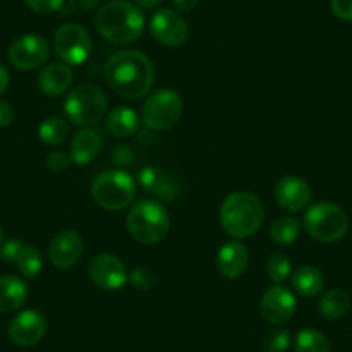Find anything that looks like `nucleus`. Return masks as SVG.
<instances>
[{"mask_svg": "<svg viewBox=\"0 0 352 352\" xmlns=\"http://www.w3.org/2000/svg\"><path fill=\"white\" fill-rule=\"evenodd\" d=\"M104 74L113 92L126 100H140L152 90L155 71L142 50L124 49L107 59Z\"/></svg>", "mask_w": 352, "mask_h": 352, "instance_id": "f257e3e1", "label": "nucleus"}, {"mask_svg": "<svg viewBox=\"0 0 352 352\" xmlns=\"http://www.w3.org/2000/svg\"><path fill=\"white\" fill-rule=\"evenodd\" d=\"M97 32L111 43L130 45L137 42L145 30V16L142 9L126 0H111L97 11Z\"/></svg>", "mask_w": 352, "mask_h": 352, "instance_id": "f03ea898", "label": "nucleus"}, {"mask_svg": "<svg viewBox=\"0 0 352 352\" xmlns=\"http://www.w3.org/2000/svg\"><path fill=\"white\" fill-rule=\"evenodd\" d=\"M264 221V208L259 197L250 192L239 190L226 195L219 206V223L233 239L254 236Z\"/></svg>", "mask_w": 352, "mask_h": 352, "instance_id": "7ed1b4c3", "label": "nucleus"}, {"mask_svg": "<svg viewBox=\"0 0 352 352\" xmlns=\"http://www.w3.org/2000/svg\"><path fill=\"white\" fill-rule=\"evenodd\" d=\"M168 209L157 201H140L130 208L126 214V228L137 242L154 245L166 239L169 232Z\"/></svg>", "mask_w": 352, "mask_h": 352, "instance_id": "20e7f679", "label": "nucleus"}, {"mask_svg": "<svg viewBox=\"0 0 352 352\" xmlns=\"http://www.w3.org/2000/svg\"><path fill=\"white\" fill-rule=\"evenodd\" d=\"M90 195L99 208L106 211H121L133 202L137 195V182L123 169H107L96 176Z\"/></svg>", "mask_w": 352, "mask_h": 352, "instance_id": "39448f33", "label": "nucleus"}, {"mask_svg": "<svg viewBox=\"0 0 352 352\" xmlns=\"http://www.w3.org/2000/svg\"><path fill=\"white\" fill-rule=\"evenodd\" d=\"M304 230L321 243H335L349 232V216L335 202L321 201L309 206L304 216Z\"/></svg>", "mask_w": 352, "mask_h": 352, "instance_id": "423d86ee", "label": "nucleus"}, {"mask_svg": "<svg viewBox=\"0 0 352 352\" xmlns=\"http://www.w3.org/2000/svg\"><path fill=\"white\" fill-rule=\"evenodd\" d=\"M107 111V97L96 83H80L67 94L64 113L67 121L78 126H92L99 123Z\"/></svg>", "mask_w": 352, "mask_h": 352, "instance_id": "0eeeda50", "label": "nucleus"}, {"mask_svg": "<svg viewBox=\"0 0 352 352\" xmlns=\"http://www.w3.org/2000/svg\"><path fill=\"white\" fill-rule=\"evenodd\" d=\"M184 114V99L173 88L155 90L142 106V121L152 131H166L175 126Z\"/></svg>", "mask_w": 352, "mask_h": 352, "instance_id": "6e6552de", "label": "nucleus"}, {"mask_svg": "<svg viewBox=\"0 0 352 352\" xmlns=\"http://www.w3.org/2000/svg\"><path fill=\"white\" fill-rule=\"evenodd\" d=\"M92 36L78 23H66L54 35V50L67 66L83 64L92 54Z\"/></svg>", "mask_w": 352, "mask_h": 352, "instance_id": "1a4fd4ad", "label": "nucleus"}, {"mask_svg": "<svg viewBox=\"0 0 352 352\" xmlns=\"http://www.w3.org/2000/svg\"><path fill=\"white\" fill-rule=\"evenodd\" d=\"M50 47L43 36L23 35L9 47V63L19 71H35L49 60Z\"/></svg>", "mask_w": 352, "mask_h": 352, "instance_id": "9d476101", "label": "nucleus"}, {"mask_svg": "<svg viewBox=\"0 0 352 352\" xmlns=\"http://www.w3.org/2000/svg\"><path fill=\"white\" fill-rule=\"evenodd\" d=\"M88 278L99 289L114 292L128 283V270L120 257L102 252L88 263Z\"/></svg>", "mask_w": 352, "mask_h": 352, "instance_id": "9b49d317", "label": "nucleus"}, {"mask_svg": "<svg viewBox=\"0 0 352 352\" xmlns=\"http://www.w3.org/2000/svg\"><path fill=\"white\" fill-rule=\"evenodd\" d=\"M151 35L155 42L162 43L166 47H180L184 45L190 35L188 23L185 21L180 12L171 11V9H159L148 23Z\"/></svg>", "mask_w": 352, "mask_h": 352, "instance_id": "f8f14e48", "label": "nucleus"}, {"mask_svg": "<svg viewBox=\"0 0 352 352\" xmlns=\"http://www.w3.org/2000/svg\"><path fill=\"white\" fill-rule=\"evenodd\" d=\"M297 300L292 290L283 287L282 283H276L275 287H270L263 294L259 302L261 316L268 323L275 327H282L287 321H290L296 314Z\"/></svg>", "mask_w": 352, "mask_h": 352, "instance_id": "ddd939ff", "label": "nucleus"}, {"mask_svg": "<svg viewBox=\"0 0 352 352\" xmlns=\"http://www.w3.org/2000/svg\"><path fill=\"white\" fill-rule=\"evenodd\" d=\"M8 333L9 338L19 347H32L45 337L47 318L35 309L21 311L11 320Z\"/></svg>", "mask_w": 352, "mask_h": 352, "instance_id": "4468645a", "label": "nucleus"}, {"mask_svg": "<svg viewBox=\"0 0 352 352\" xmlns=\"http://www.w3.org/2000/svg\"><path fill=\"white\" fill-rule=\"evenodd\" d=\"M273 194H275L276 204L289 212L304 211L311 204V199H313L309 184L296 175L280 178Z\"/></svg>", "mask_w": 352, "mask_h": 352, "instance_id": "2eb2a0df", "label": "nucleus"}, {"mask_svg": "<svg viewBox=\"0 0 352 352\" xmlns=\"http://www.w3.org/2000/svg\"><path fill=\"white\" fill-rule=\"evenodd\" d=\"M81 256H83V239L74 230H63L50 240L49 259L56 268H73Z\"/></svg>", "mask_w": 352, "mask_h": 352, "instance_id": "dca6fc26", "label": "nucleus"}, {"mask_svg": "<svg viewBox=\"0 0 352 352\" xmlns=\"http://www.w3.org/2000/svg\"><path fill=\"white\" fill-rule=\"evenodd\" d=\"M137 180L144 190H147L152 195H157L164 201H175L182 192L180 180L173 173L161 168H154V166L142 168L138 171Z\"/></svg>", "mask_w": 352, "mask_h": 352, "instance_id": "f3484780", "label": "nucleus"}, {"mask_svg": "<svg viewBox=\"0 0 352 352\" xmlns=\"http://www.w3.org/2000/svg\"><path fill=\"white\" fill-rule=\"evenodd\" d=\"M216 266L223 278L235 280L245 273L249 266V249L240 240L226 242L216 256Z\"/></svg>", "mask_w": 352, "mask_h": 352, "instance_id": "a211bd4d", "label": "nucleus"}, {"mask_svg": "<svg viewBox=\"0 0 352 352\" xmlns=\"http://www.w3.org/2000/svg\"><path fill=\"white\" fill-rule=\"evenodd\" d=\"M102 148V135L96 128H83L71 142V161L78 166H87L99 155Z\"/></svg>", "mask_w": 352, "mask_h": 352, "instance_id": "6ab92c4d", "label": "nucleus"}, {"mask_svg": "<svg viewBox=\"0 0 352 352\" xmlns=\"http://www.w3.org/2000/svg\"><path fill=\"white\" fill-rule=\"evenodd\" d=\"M71 83H73V71L64 63L49 64L43 67L38 76V88L49 97H59L66 94Z\"/></svg>", "mask_w": 352, "mask_h": 352, "instance_id": "aec40b11", "label": "nucleus"}, {"mask_svg": "<svg viewBox=\"0 0 352 352\" xmlns=\"http://www.w3.org/2000/svg\"><path fill=\"white\" fill-rule=\"evenodd\" d=\"M28 299V285L18 276H0V313L18 311Z\"/></svg>", "mask_w": 352, "mask_h": 352, "instance_id": "412c9836", "label": "nucleus"}, {"mask_svg": "<svg viewBox=\"0 0 352 352\" xmlns=\"http://www.w3.org/2000/svg\"><path fill=\"white\" fill-rule=\"evenodd\" d=\"M140 124V118H138L137 111H133L128 106L114 107L106 118V128L113 137L118 138H128L135 135Z\"/></svg>", "mask_w": 352, "mask_h": 352, "instance_id": "4be33fe9", "label": "nucleus"}, {"mask_svg": "<svg viewBox=\"0 0 352 352\" xmlns=\"http://www.w3.org/2000/svg\"><path fill=\"white\" fill-rule=\"evenodd\" d=\"M292 287L300 297H316L324 289V276L316 266L304 264L292 273Z\"/></svg>", "mask_w": 352, "mask_h": 352, "instance_id": "5701e85b", "label": "nucleus"}, {"mask_svg": "<svg viewBox=\"0 0 352 352\" xmlns=\"http://www.w3.org/2000/svg\"><path fill=\"white\" fill-rule=\"evenodd\" d=\"M351 296L345 290L331 289L321 297L320 304H318V311L327 320H340L351 311Z\"/></svg>", "mask_w": 352, "mask_h": 352, "instance_id": "b1692460", "label": "nucleus"}, {"mask_svg": "<svg viewBox=\"0 0 352 352\" xmlns=\"http://www.w3.org/2000/svg\"><path fill=\"white\" fill-rule=\"evenodd\" d=\"M300 230L302 225L297 218L294 216H283L273 221V225L270 226V239L273 243L280 247H289L299 239Z\"/></svg>", "mask_w": 352, "mask_h": 352, "instance_id": "393cba45", "label": "nucleus"}, {"mask_svg": "<svg viewBox=\"0 0 352 352\" xmlns=\"http://www.w3.org/2000/svg\"><path fill=\"white\" fill-rule=\"evenodd\" d=\"M294 349L296 352H331V345L327 335L314 328L300 330L294 342Z\"/></svg>", "mask_w": 352, "mask_h": 352, "instance_id": "a878e982", "label": "nucleus"}, {"mask_svg": "<svg viewBox=\"0 0 352 352\" xmlns=\"http://www.w3.org/2000/svg\"><path fill=\"white\" fill-rule=\"evenodd\" d=\"M67 135H69V124L63 118H47L38 128L40 140L50 147H57L63 142H66Z\"/></svg>", "mask_w": 352, "mask_h": 352, "instance_id": "bb28decb", "label": "nucleus"}, {"mask_svg": "<svg viewBox=\"0 0 352 352\" xmlns=\"http://www.w3.org/2000/svg\"><path fill=\"white\" fill-rule=\"evenodd\" d=\"M18 270L25 278H35L40 275L43 268V257L36 247L33 245H25L23 247L21 254H19L18 261Z\"/></svg>", "mask_w": 352, "mask_h": 352, "instance_id": "cd10ccee", "label": "nucleus"}, {"mask_svg": "<svg viewBox=\"0 0 352 352\" xmlns=\"http://www.w3.org/2000/svg\"><path fill=\"white\" fill-rule=\"evenodd\" d=\"M266 275L272 282L283 283L292 275V264L285 254H273L266 261Z\"/></svg>", "mask_w": 352, "mask_h": 352, "instance_id": "c85d7f7f", "label": "nucleus"}, {"mask_svg": "<svg viewBox=\"0 0 352 352\" xmlns=\"http://www.w3.org/2000/svg\"><path fill=\"white\" fill-rule=\"evenodd\" d=\"M290 342H292V338H290L289 330L273 328L264 335L263 347L266 352H285L290 347Z\"/></svg>", "mask_w": 352, "mask_h": 352, "instance_id": "c756f323", "label": "nucleus"}, {"mask_svg": "<svg viewBox=\"0 0 352 352\" xmlns=\"http://www.w3.org/2000/svg\"><path fill=\"white\" fill-rule=\"evenodd\" d=\"M128 282L137 290H151L155 287V275L148 268L140 266L128 273Z\"/></svg>", "mask_w": 352, "mask_h": 352, "instance_id": "7c9ffc66", "label": "nucleus"}, {"mask_svg": "<svg viewBox=\"0 0 352 352\" xmlns=\"http://www.w3.org/2000/svg\"><path fill=\"white\" fill-rule=\"evenodd\" d=\"M25 4L36 14H54L64 9V0H25Z\"/></svg>", "mask_w": 352, "mask_h": 352, "instance_id": "2f4dec72", "label": "nucleus"}, {"mask_svg": "<svg viewBox=\"0 0 352 352\" xmlns=\"http://www.w3.org/2000/svg\"><path fill=\"white\" fill-rule=\"evenodd\" d=\"M23 247L25 243L18 239H11L8 242H4L0 245V261H4V263H16L21 254Z\"/></svg>", "mask_w": 352, "mask_h": 352, "instance_id": "473e14b6", "label": "nucleus"}, {"mask_svg": "<svg viewBox=\"0 0 352 352\" xmlns=\"http://www.w3.org/2000/svg\"><path fill=\"white\" fill-rule=\"evenodd\" d=\"M47 168L52 173H63L69 166V157L63 151H52L47 155Z\"/></svg>", "mask_w": 352, "mask_h": 352, "instance_id": "72a5a7b5", "label": "nucleus"}, {"mask_svg": "<svg viewBox=\"0 0 352 352\" xmlns=\"http://www.w3.org/2000/svg\"><path fill=\"white\" fill-rule=\"evenodd\" d=\"M331 12L342 21H352V0H331Z\"/></svg>", "mask_w": 352, "mask_h": 352, "instance_id": "f704fd0d", "label": "nucleus"}, {"mask_svg": "<svg viewBox=\"0 0 352 352\" xmlns=\"http://www.w3.org/2000/svg\"><path fill=\"white\" fill-rule=\"evenodd\" d=\"M100 0H67L66 12H74V14H81V12L94 11L99 6Z\"/></svg>", "mask_w": 352, "mask_h": 352, "instance_id": "c9c22d12", "label": "nucleus"}, {"mask_svg": "<svg viewBox=\"0 0 352 352\" xmlns=\"http://www.w3.org/2000/svg\"><path fill=\"white\" fill-rule=\"evenodd\" d=\"M14 121V109L9 102L0 100V128H6Z\"/></svg>", "mask_w": 352, "mask_h": 352, "instance_id": "e433bc0d", "label": "nucleus"}, {"mask_svg": "<svg viewBox=\"0 0 352 352\" xmlns=\"http://www.w3.org/2000/svg\"><path fill=\"white\" fill-rule=\"evenodd\" d=\"M173 4L180 12H190L197 8L199 0H173Z\"/></svg>", "mask_w": 352, "mask_h": 352, "instance_id": "4c0bfd02", "label": "nucleus"}, {"mask_svg": "<svg viewBox=\"0 0 352 352\" xmlns=\"http://www.w3.org/2000/svg\"><path fill=\"white\" fill-rule=\"evenodd\" d=\"M162 0H135V6L142 11H148V9H155Z\"/></svg>", "mask_w": 352, "mask_h": 352, "instance_id": "58836bf2", "label": "nucleus"}, {"mask_svg": "<svg viewBox=\"0 0 352 352\" xmlns=\"http://www.w3.org/2000/svg\"><path fill=\"white\" fill-rule=\"evenodd\" d=\"M9 87V71L0 64V96L8 90Z\"/></svg>", "mask_w": 352, "mask_h": 352, "instance_id": "ea45409f", "label": "nucleus"}, {"mask_svg": "<svg viewBox=\"0 0 352 352\" xmlns=\"http://www.w3.org/2000/svg\"><path fill=\"white\" fill-rule=\"evenodd\" d=\"M4 243V226H2V223H0V245Z\"/></svg>", "mask_w": 352, "mask_h": 352, "instance_id": "a19ab883", "label": "nucleus"}]
</instances>
